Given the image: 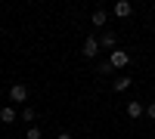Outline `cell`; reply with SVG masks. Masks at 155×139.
I'll list each match as a JSON object with an SVG mask.
<instances>
[{
  "instance_id": "obj_1",
  "label": "cell",
  "mask_w": 155,
  "mask_h": 139,
  "mask_svg": "<svg viewBox=\"0 0 155 139\" xmlns=\"http://www.w3.org/2000/svg\"><path fill=\"white\" fill-rule=\"evenodd\" d=\"M9 102L25 105V102H28V87H25V84H12L9 87Z\"/></svg>"
},
{
  "instance_id": "obj_2",
  "label": "cell",
  "mask_w": 155,
  "mask_h": 139,
  "mask_svg": "<svg viewBox=\"0 0 155 139\" xmlns=\"http://www.w3.org/2000/svg\"><path fill=\"white\" fill-rule=\"evenodd\" d=\"M109 62H112V68H124V65H130V53H124V49H112Z\"/></svg>"
},
{
  "instance_id": "obj_3",
  "label": "cell",
  "mask_w": 155,
  "mask_h": 139,
  "mask_svg": "<svg viewBox=\"0 0 155 139\" xmlns=\"http://www.w3.org/2000/svg\"><path fill=\"white\" fill-rule=\"evenodd\" d=\"M143 115H146L143 102H137V99H130V102H127V118H130V121H137V118H143Z\"/></svg>"
},
{
  "instance_id": "obj_4",
  "label": "cell",
  "mask_w": 155,
  "mask_h": 139,
  "mask_svg": "<svg viewBox=\"0 0 155 139\" xmlns=\"http://www.w3.org/2000/svg\"><path fill=\"white\" fill-rule=\"evenodd\" d=\"M81 53H84L87 59H93V56L99 53V37H87V40H84V49H81Z\"/></svg>"
},
{
  "instance_id": "obj_5",
  "label": "cell",
  "mask_w": 155,
  "mask_h": 139,
  "mask_svg": "<svg viewBox=\"0 0 155 139\" xmlns=\"http://www.w3.org/2000/svg\"><path fill=\"white\" fill-rule=\"evenodd\" d=\"M115 43H118L115 31H102L99 34V49H115Z\"/></svg>"
},
{
  "instance_id": "obj_6",
  "label": "cell",
  "mask_w": 155,
  "mask_h": 139,
  "mask_svg": "<svg viewBox=\"0 0 155 139\" xmlns=\"http://www.w3.org/2000/svg\"><path fill=\"white\" fill-rule=\"evenodd\" d=\"M134 12V6L127 3V0H118V3H115V16H121V19H127Z\"/></svg>"
},
{
  "instance_id": "obj_7",
  "label": "cell",
  "mask_w": 155,
  "mask_h": 139,
  "mask_svg": "<svg viewBox=\"0 0 155 139\" xmlns=\"http://www.w3.org/2000/svg\"><path fill=\"white\" fill-rule=\"evenodd\" d=\"M16 118H19V115H16V108H9V105L0 108V121H3V124H12Z\"/></svg>"
},
{
  "instance_id": "obj_8",
  "label": "cell",
  "mask_w": 155,
  "mask_h": 139,
  "mask_svg": "<svg viewBox=\"0 0 155 139\" xmlns=\"http://www.w3.org/2000/svg\"><path fill=\"white\" fill-rule=\"evenodd\" d=\"M106 22H109L106 9H96V12H93V25H96V28H106Z\"/></svg>"
},
{
  "instance_id": "obj_9",
  "label": "cell",
  "mask_w": 155,
  "mask_h": 139,
  "mask_svg": "<svg viewBox=\"0 0 155 139\" xmlns=\"http://www.w3.org/2000/svg\"><path fill=\"white\" fill-rule=\"evenodd\" d=\"M19 118H22L25 124H34V118H37V111H34L31 105H25V108H22V115H19Z\"/></svg>"
},
{
  "instance_id": "obj_10",
  "label": "cell",
  "mask_w": 155,
  "mask_h": 139,
  "mask_svg": "<svg viewBox=\"0 0 155 139\" xmlns=\"http://www.w3.org/2000/svg\"><path fill=\"white\" fill-rule=\"evenodd\" d=\"M127 87H130V74H121V77L115 81V90H118V93H124Z\"/></svg>"
},
{
  "instance_id": "obj_11",
  "label": "cell",
  "mask_w": 155,
  "mask_h": 139,
  "mask_svg": "<svg viewBox=\"0 0 155 139\" xmlns=\"http://www.w3.org/2000/svg\"><path fill=\"white\" fill-rule=\"evenodd\" d=\"M25 139H44V133H41V127H37V124H31V127L25 130Z\"/></svg>"
},
{
  "instance_id": "obj_12",
  "label": "cell",
  "mask_w": 155,
  "mask_h": 139,
  "mask_svg": "<svg viewBox=\"0 0 155 139\" xmlns=\"http://www.w3.org/2000/svg\"><path fill=\"white\" fill-rule=\"evenodd\" d=\"M96 71H99V74H112L115 68H112V62H102V65H96Z\"/></svg>"
},
{
  "instance_id": "obj_13",
  "label": "cell",
  "mask_w": 155,
  "mask_h": 139,
  "mask_svg": "<svg viewBox=\"0 0 155 139\" xmlns=\"http://www.w3.org/2000/svg\"><path fill=\"white\" fill-rule=\"evenodd\" d=\"M146 115H149V118L155 121V102H149V105H146Z\"/></svg>"
},
{
  "instance_id": "obj_14",
  "label": "cell",
  "mask_w": 155,
  "mask_h": 139,
  "mask_svg": "<svg viewBox=\"0 0 155 139\" xmlns=\"http://www.w3.org/2000/svg\"><path fill=\"white\" fill-rule=\"evenodd\" d=\"M56 139H71V133H59V136H56Z\"/></svg>"
}]
</instances>
